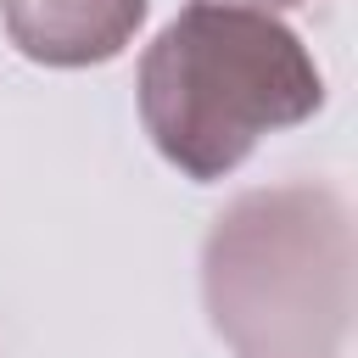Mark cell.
I'll return each mask as SVG.
<instances>
[{
	"label": "cell",
	"instance_id": "1",
	"mask_svg": "<svg viewBox=\"0 0 358 358\" xmlns=\"http://www.w3.org/2000/svg\"><path fill=\"white\" fill-rule=\"evenodd\" d=\"M134 101L151 145L196 185L229 179L263 134L324 106L308 45L274 17L229 0H190L140 56Z\"/></svg>",
	"mask_w": 358,
	"mask_h": 358
},
{
	"label": "cell",
	"instance_id": "3",
	"mask_svg": "<svg viewBox=\"0 0 358 358\" xmlns=\"http://www.w3.org/2000/svg\"><path fill=\"white\" fill-rule=\"evenodd\" d=\"M151 0H0L6 39L39 67H101L140 34Z\"/></svg>",
	"mask_w": 358,
	"mask_h": 358
},
{
	"label": "cell",
	"instance_id": "4",
	"mask_svg": "<svg viewBox=\"0 0 358 358\" xmlns=\"http://www.w3.org/2000/svg\"><path fill=\"white\" fill-rule=\"evenodd\" d=\"M229 6H252V11H291L302 0H229Z\"/></svg>",
	"mask_w": 358,
	"mask_h": 358
},
{
	"label": "cell",
	"instance_id": "2",
	"mask_svg": "<svg viewBox=\"0 0 358 358\" xmlns=\"http://www.w3.org/2000/svg\"><path fill=\"white\" fill-rule=\"evenodd\" d=\"M201 296L235 358H341L352 330V213L313 179L235 196L201 246Z\"/></svg>",
	"mask_w": 358,
	"mask_h": 358
}]
</instances>
